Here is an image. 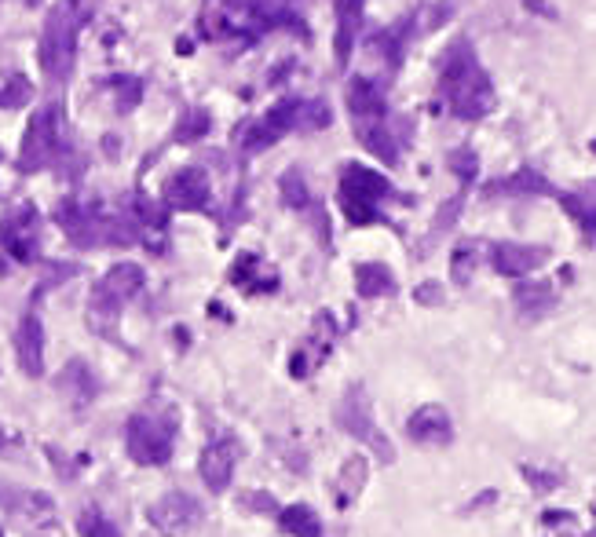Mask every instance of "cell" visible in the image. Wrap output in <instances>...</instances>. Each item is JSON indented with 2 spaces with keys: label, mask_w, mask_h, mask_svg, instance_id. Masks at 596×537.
Here are the masks:
<instances>
[{
  "label": "cell",
  "mask_w": 596,
  "mask_h": 537,
  "mask_svg": "<svg viewBox=\"0 0 596 537\" xmlns=\"http://www.w3.org/2000/svg\"><path fill=\"white\" fill-rule=\"evenodd\" d=\"M439 92L447 99L450 114L461 117V121H479L494 110V88H490V77L479 70L476 55L465 41L454 44L447 52V63H443V81H439Z\"/></svg>",
  "instance_id": "cell-1"
},
{
  "label": "cell",
  "mask_w": 596,
  "mask_h": 537,
  "mask_svg": "<svg viewBox=\"0 0 596 537\" xmlns=\"http://www.w3.org/2000/svg\"><path fill=\"white\" fill-rule=\"evenodd\" d=\"M85 22V11L77 0H63L55 4L48 22H44L41 33V66L48 81H66L70 66H74V52H77V30Z\"/></svg>",
  "instance_id": "cell-2"
},
{
  "label": "cell",
  "mask_w": 596,
  "mask_h": 537,
  "mask_svg": "<svg viewBox=\"0 0 596 537\" xmlns=\"http://www.w3.org/2000/svg\"><path fill=\"white\" fill-rule=\"evenodd\" d=\"M172 443H176V424L169 417H154V413H136L125 428V446L128 457L136 464H169L172 461Z\"/></svg>",
  "instance_id": "cell-3"
},
{
  "label": "cell",
  "mask_w": 596,
  "mask_h": 537,
  "mask_svg": "<svg viewBox=\"0 0 596 537\" xmlns=\"http://www.w3.org/2000/svg\"><path fill=\"white\" fill-rule=\"evenodd\" d=\"M337 424H341L344 432L352 435V439H359V443L370 446L377 457H381L384 464L395 461V450L392 443L384 439V432L373 424V410H370V399H366V391L355 384V388L344 391L341 406H337Z\"/></svg>",
  "instance_id": "cell-4"
},
{
  "label": "cell",
  "mask_w": 596,
  "mask_h": 537,
  "mask_svg": "<svg viewBox=\"0 0 596 537\" xmlns=\"http://www.w3.org/2000/svg\"><path fill=\"white\" fill-rule=\"evenodd\" d=\"M143 289V271L136 264H118L103 274V282L92 289V318H118L121 307Z\"/></svg>",
  "instance_id": "cell-5"
},
{
  "label": "cell",
  "mask_w": 596,
  "mask_h": 537,
  "mask_svg": "<svg viewBox=\"0 0 596 537\" xmlns=\"http://www.w3.org/2000/svg\"><path fill=\"white\" fill-rule=\"evenodd\" d=\"M304 117H308V103H304V99H286V103H278L275 110H267V117H260V121L249 128V136H245V150L256 154V150L275 147L286 132L304 128Z\"/></svg>",
  "instance_id": "cell-6"
},
{
  "label": "cell",
  "mask_w": 596,
  "mask_h": 537,
  "mask_svg": "<svg viewBox=\"0 0 596 537\" xmlns=\"http://www.w3.org/2000/svg\"><path fill=\"white\" fill-rule=\"evenodd\" d=\"M55 150H59V114L52 106H41L26 128V139H22V169H44L55 158Z\"/></svg>",
  "instance_id": "cell-7"
},
{
  "label": "cell",
  "mask_w": 596,
  "mask_h": 537,
  "mask_svg": "<svg viewBox=\"0 0 596 537\" xmlns=\"http://www.w3.org/2000/svg\"><path fill=\"white\" fill-rule=\"evenodd\" d=\"M147 519L150 527L158 530L165 537H176V534H187L191 527H198V519H202V505L194 501L191 494H165L161 501L147 508Z\"/></svg>",
  "instance_id": "cell-8"
},
{
  "label": "cell",
  "mask_w": 596,
  "mask_h": 537,
  "mask_svg": "<svg viewBox=\"0 0 596 537\" xmlns=\"http://www.w3.org/2000/svg\"><path fill=\"white\" fill-rule=\"evenodd\" d=\"M0 249H8L22 264L37 260V212H33L30 205L8 212V216L0 220Z\"/></svg>",
  "instance_id": "cell-9"
},
{
  "label": "cell",
  "mask_w": 596,
  "mask_h": 537,
  "mask_svg": "<svg viewBox=\"0 0 596 537\" xmlns=\"http://www.w3.org/2000/svg\"><path fill=\"white\" fill-rule=\"evenodd\" d=\"M549 260L545 245H523V242H501L490 249V267L505 278H523V274L538 271Z\"/></svg>",
  "instance_id": "cell-10"
},
{
  "label": "cell",
  "mask_w": 596,
  "mask_h": 537,
  "mask_svg": "<svg viewBox=\"0 0 596 537\" xmlns=\"http://www.w3.org/2000/svg\"><path fill=\"white\" fill-rule=\"evenodd\" d=\"M235 461H238V446L235 439H216L202 450V461H198V472H202L205 486L213 494H224L231 486V475H235Z\"/></svg>",
  "instance_id": "cell-11"
},
{
  "label": "cell",
  "mask_w": 596,
  "mask_h": 537,
  "mask_svg": "<svg viewBox=\"0 0 596 537\" xmlns=\"http://www.w3.org/2000/svg\"><path fill=\"white\" fill-rule=\"evenodd\" d=\"M209 176L202 169H180L176 176L169 179V187H165V201H169L172 209H183V212H194V209H205L209 205Z\"/></svg>",
  "instance_id": "cell-12"
},
{
  "label": "cell",
  "mask_w": 596,
  "mask_h": 537,
  "mask_svg": "<svg viewBox=\"0 0 596 537\" xmlns=\"http://www.w3.org/2000/svg\"><path fill=\"white\" fill-rule=\"evenodd\" d=\"M406 435L414 443L425 446H447L454 439V424H450V413L443 406H421V410L406 421Z\"/></svg>",
  "instance_id": "cell-13"
},
{
  "label": "cell",
  "mask_w": 596,
  "mask_h": 537,
  "mask_svg": "<svg viewBox=\"0 0 596 537\" xmlns=\"http://www.w3.org/2000/svg\"><path fill=\"white\" fill-rule=\"evenodd\" d=\"M15 351H19L22 373H26V377H41L44 373V329H41V318L33 315V311L19 322Z\"/></svg>",
  "instance_id": "cell-14"
},
{
  "label": "cell",
  "mask_w": 596,
  "mask_h": 537,
  "mask_svg": "<svg viewBox=\"0 0 596 537\" xmlns=\"http://www.w3.org/2000/svg\"><path fill=\"white\" fill-rule=\"evenodd\" d=\"M333 337H337V329H333L330 315H319V322H315V337H311L308 344L297 351V355L289 358V369H293V377H311V373L319 369L322 358L330 355Z\"/></svg>",
  "instance_id": "cell-15"
},
{
  "label": "cell",
  "mask_w": 596,
  "mask_h": 537,
  "mask_svg": "<svg viewBox=\"0 0 596 537\" xmlns=\"http://www.w3.org/2000/svg\"><path fill=\"white\" fill-rule=\"evenodd\" d=\"M348 114H352L355 125H373V121H384V95L381 88L366 81V77H355L348 85Z\"/></svg>",
  "instance_id": "cell-16"
},
{
  "label": "cell",
  "mask_w": 596,
  "mask_h": 537,
  "mask_svg": "<svg viewBox=\"0 0 596 537\" xmlns=\"http://www.w3.org/2000/svg\"><path fill=\"white\" fill-rule=\"evenodd\" d=\"M392 194V187H388V179L377 176L373 169H366V165H348L341 176V198H362V201H377L388 198Z\"/></svg>",
  "instance_id": "cell-17"
},
{
  "label": "cell",
  "mask_w": 596,
  "mask_h": 537,
  "mask_svg": "<svg viewBox=\"0 0 596 537\" xmlns=\"http://www.w3.org/2000/svg\"><path fill=\"white\" fill-rule=\"evenodd\" d=\"M359 26H362V0H341L337 8V41H333V52H337V63L348 66L352 59V48L359 41Z\"/></svg>",
  "instance_id": "cell-18"
},
{
  "label": "cell",
  "mask_w": 596,
  "mask_h": 537,
  "mask_svg": "<svg viewBox=\"0 0 596 537\" xmlns=\"http://www.w3.org/2000/svg\"><path fill=\"white\" fill-rule=\"evenodd\" d=\"M355 136L366 150H370L373 158H381L384 165H395L399 161V147H395V136L392 128L384 125V121H373V125H355Z\"/></svg>",
  "instance_id": "cell-19"
},
{
  "label": "cell",
  "mask_w": 596,
  "mask_h": 537,
  "mask_svg": "<svg viewBox=\"0 0 596 537\" xmlns=\"http://www.w3.org/2000/svg\"><path fill=\"white\" fill-rule=\"evenodd\" d=\"M560 201H564V209L571 212V220H575L582 231L586 234L596 231V183H582V187H575Z\"/></svg>",
  "instance_id": "cell-20"
},
{
  "label": "cell",
  "mask_w": 596,
  "mask_h": 537,
  "mask_svg": "<svg viewBox=\"0 0 596 537\" xmlns=\"http://www.w3.org/2000/svg\"><path fill=\"white\" fill-rule=\"evenodd\" d=\"M355 289L366 300H377V296H392L395 293V278L384 264H359L355 267Z\"/></svg>",
  "instance_id": "cell-21"
},
{
  "label": "cell",
  "mask_w": 596,
  "mask_h": 537,
  "mask_svg": "<svg viewBox=\"0 0 596 537\" xmlns=\"http://www.w3.org/2000/svg\"><path fill=\"white\" fill-rule=\"evenodd\" d=\"M512 300H516V307H520L523 315H542V311L553 307L556 293L549 282H520L516 293H512Z\"/></svg>",
  "instance_id": "cell-22"
},
{
  "label": "cell",
  "mask_w": 596,
  "mask_h": 537,
  "mask_svg": "<svg viewBox=\"0 0 596 537\" xmlns=\"http://www.w3.org/2000/svg\"><path fill=\"white\" fill-rule=\"evenodd\" d=\"M278 527L286 530V534H293V537H319L322 534L319 516H315L308 505L282 508V512H278Z\"/></svg>",
  "instance_id": "cell-23"
},
{
  "label": "cell",
  "mask_w": 596,
  "mask_h": 537,
  "mask_svg": "<svg viewBox=\"0 0 596 537\" xmlns=\"http://www.w3.org/2000/svg\"><path fill=\"white\" fill-rule=\"evenodd\" d=\"M494 190H498V194H556L553 183H549L545 176H538L534 169H523L509 179H498Z\"/></svg>",
  "instance_id": "cell-24"
},
{
  "label": "cell",
  "mask_w": 596,
  "mask_h": 537,
  "mask_svg": "<svg viewBox=\"0 0 596 537\" xmlns=\"http://www.w3.org/2000/svg\"><path fill=\"white\" fill-rule=\"evenodd\" d=\"M362 483H366V461L362 457H348V464L341 468V479H337V505L348 508L359 497Z\"/></svg>",
  "instance_id": "cell-25"
},
{
  "label": "cell",
  "mask_w": 596,
  "mask_h": 537,
  "mask_svg": "<svg viewBox=\"0 0 596 537\" xmlns=\"http://www.w3.org/2000/svg\"><path fill=\"white\" fill-rule=\"evenodd\" d=\"M479 260H483V249H479V242H461L458 249H454V260H450L454 282L469 285V278H472V271H476Z\"/></svg>",
  "instance_id": "cell-26"
},
{
  "label": "cell",
  "mask_w": 596,
  "mask_h": 537,
  "mask_svg": "<svg viewBox=\"0 0 596 537\" xmlns=\"http://www.w3.org/2000/svg\"><path fill=\"white\" fill-rule=\"evenodd\" d=\"M77 534L81 537H121V530L114 527L99 508H85V512L77 516Z\"/></svg>",
  "instance_id": "cell-27"
},
{
  "label": "cell",
  "mask_w": 596,
  "mask_h": 537,
  "mask_svg": "<svg viewBox=\"0 0 596 537\" xmlns=\"http://www.w3.org/2000/svg\"><path fill=\"white\" fill-rule=\"evenodd\" d=\"M278 187H282V201H286L289 209H308L311 205V190H308V183H304V176H300L297 169L286 172Z\"/></svg>",
  "instance_id": "cell-28"
},
{
  "label": "cell",
  "mask_w": 596,
  "mask_h": 537,
  "mask_svg": "<svg viewBox=\"0 0 596 537\" xmlns=\"http://www.w3.org/2000/svg\"><path fill=\"white\" fill-rule=\"evenodd\" d=\"M341 209H344V216H348V223H355V227H366V223L381 220V212H377V205H373V201L341 198Z\"/></svg>",
  "instance_id": "cell-29"
},
{
  "label": "cell",
  "mask_w": 596,
  "mask_h": 537,
  "mask_svg": "<svg viewBox=\"0 0 596 537\" xmlns=\"http://www.w3.org/2000/svg\"><path fill=\"white\" fill-rule=\"evenodd\" d=\"M476 169H479V161H476V154H472L469 147H461V150H454V154H450V172H458L461 179H472V176H476Z\"/></svg>",
  "instance_id": "cell-30"
},
{
  "label": "cell",
  "mask_w": 596,
  "mask_h": 537,
  "mask_svg": "<svg viewBox=\"0 0 596 537\" xmlns=\"http://www.w3.org/2000/svg\"><path fill=\"white\" fill-rule=\"evenodd\" d=\"M458 212H461V198L447 201V205L439 209V220H436V227H432V242H436V238H443V234H447L450 227L458 223Z\"/></svg>",
  "instance_id": "cell-31"
},
{
  "label": "cell",
  "mask_w": 596,
  "mask_h": 537,
  "mask_svg": "<svg viewBox=\"0 0 596 537\" xmlns=\"http://www.w3.org/2000/svg\"><path fill=\"white\" fill-rule=\"evenodd\" d=\"M202 132H209V117L194 110V114L180 125V132H176V136H180V143H191V139H198Z\"/></svg>",
  "instance_id": "cell-32"
},
{
  "label": "cell",
  "mask_w": 596,
  "mask_h": 537,
  "mask_svg": "<svg viewBox=\"0 0 596 537\" xmlns=\"http://www.w3.org/2000/svg\"><path fill=\"white\" fill-rule=\"evenodd\" d=\"M523 475H527V479H531V483L538 486V490H553V486L560 483V479H556V475H549V472H538V468H531V464H527V468H523Z\"/></svg>",
  "instance_id": "cell-33"
},
{
  "label": "cell",
  "mask_w": 596,
  "mask_h": 537,
  "mask_svg": "<svg viewBox=\"0 0 596 537\" xmlns=\"http://www.w3.org/2000/svg\"><path fill=\"white\" fill-rule=\"evenodd\" d=\"M417 300H421V304H439V300H443V289H439L436 282H425L417 289Z\"/></svg>",
  "instance_id": "cell-34"
},
{
  "label": "cell",
  "mask_w": 596,
  "mask_h": 537,
  "mask_svg": "<svg viewBox=\"0 0 596 537\" xmlns=\"http://www.w3.org/2000/svg\"><path fill=\"white\" fill-rule=\"evenodd\" d=\"M527 4V11H542L545 8V0H523Z\"/></svg>",
  "instance_id": "cell-35"
},
{
  "label": "cell",
  "mask_w": 596,
  "mask_h": 537,
  "mask_svg": "<svg viewBox=\"0 0 596 537\" xmlns=\"http://www.w3.org/2000/svg\"><path fill=\"white\" fill-rule=\"evenodd\" d=\"M593 150H596V143H593Z\"/></svg>",
  "instance_id": "cell-36"
},
{
  "label": "cell",
  "mask_w": 596,
  "mask_h": 537,
  "mask_svg": "<svg viewBox=\"0 0 596 537\" xmlns=\"http://www.w3.org/2000/svg\"><path fill=\"white\" fill-rule=\"evenodd\" d=\"M0 537H4V534H0Z\"/></svg>",
  "instance_id": "cell-37"
}]
</instances>
